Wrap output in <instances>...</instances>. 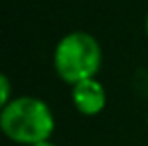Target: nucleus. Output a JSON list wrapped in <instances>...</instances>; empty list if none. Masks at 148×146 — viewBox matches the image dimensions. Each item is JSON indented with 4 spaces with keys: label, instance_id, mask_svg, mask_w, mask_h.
<instances>
[{
    "label": "nucleus",
    "instance_id": "f257e3e1",
    "mask_svg": "<svg viewBox=\"0 0 148 146\" xmlns=\"http://www.w3.org/2000/svg\"><path fill=\"white\" fill-rule=\"evenodd\" d=\"M0 129L13 143L34 146L51 139L54 131V116L43 99L19 96L2 107Z\"/></svg>",
    "mask_w": 148,
    "mask_h": 146
},
{
    "label": "nucleus",
    "instance_id": "f03ea898",
    "mask_svg": "<svg viewBox=\"0 0 148 146\" xmlns=\"http://www.w3.org/2000/svg\"><path fill=\"white\" fill-rule=\"evenodd\" d=\"M103 53L92 34L75 30L62 38L54 47L53 66L56 75L64 83L75 86L77 83L86 79H96Z\"/></svg>",
    "mask_w": 148,
    "mask_h": 146
},
{
    "label": "nucleus",
    "instance_id": "7ed1b4c3",
    "mask_svg": "<svg viewBox=\"0 0 148 146\" xmlns=\"http://www.w3.org/2000/svg\"><path fill=\"white\" fill-rule=\"evenodd\" d=\"M73 107L84 116H96L105 109L107 94L98 79H86L71 86Z\"/></svg>",
    "mask_w": 148,
    "mask_h": 146
},
{
    "label": "nucleus",
    "instance_id": "20e7f679",
    "mask_svg": "<svg viewBox=\"0 0 148 146\" xmlns=\"http://www.w3.org/2000/svg\"><path fill=\"white\" fill-rule=\"evenodd\" d=\"M11 83H10V77L8 75H0V105L6 107L8 103L11 101Z\"/></svg>",
    "mask_w": 148,
    "mask_h": 146
},
{
    "label": "nucleus",
    "instance_id": "39448f33",
    "mask_svg": "<svg viewBox=\"0 0 148 146\" xmlns=\"http://www.w3.org/2000/svg\"><path fill=\"white\" fill-rule=\"evenodd\" d=\"M34 146H56V144H53L51 141H43V143H38V144H34Z\"/></svg>",
    "mask_w": 148,
    "mask_h": 146
},
{
    "label": "nucleus",
    "instance_id": "423d86ee",
    "mask_svg": "<svg viewBox=\"0 0 148 146\" xmlns=\"http://www.w3.org/2000/svg\"><path fill=\"white\" fill-rule=\"evenodd\" d=\"M145 32H146V36H148V15H146V21H145Z\"/></svg>",
    "mask_w": 148,
    "mask_h": 146
},
{
    "label": "nucleus",
    "instance_id": "0eeeda50",
    "mask_svg": "<svg viewBox=\"0 0 148 146\" xmlns=\"http://www.w3.org/2000/svg\"><path fill=\"white\" fill-rule=\"evenodd\" d=\"M146 126H148V116H146Z\"/></svg>",
    "mask_w": 148,
    "mask_h": 146
}]
</instances>
